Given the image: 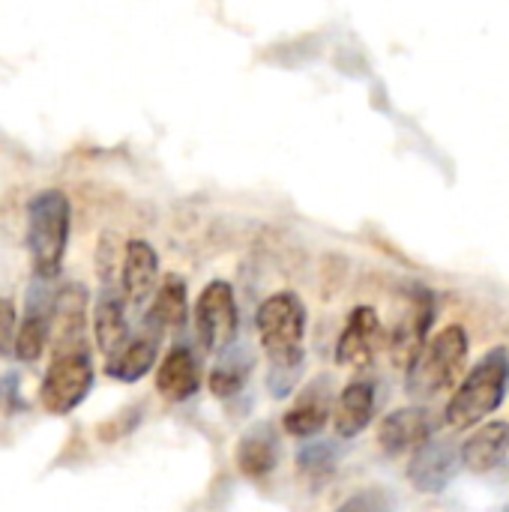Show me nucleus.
Instances as JSON below:
<instances>
[{"label": "nucleus", "instance_id": "nucleus-3", "mask_svg": "<svg viewBox=\"0 0 509 512\" xmlns=\"http://www.w3.org/2000/svg\"><path fill=\"white\" fill-rule=\"evenodd\" d=\"M468 360V333L459 324L444 327L429 339L411 360L405 390L411 399H435L441 390L453 387Z\"/></svg>", "mask_w": 509, "mask_h": 512}, {"label": "nucleus", "instance_id": "nucleus-19", "mask_svg": "<svg viewBox=\"0 0 509 512\" xmlns=\"http://www.w3.org/2000/svg\"><path fill=\"white\" fill-rule=\"evenodd\" d=\"M375 417V384L360 378V381H351L339 402H336V411H333V423H336V435L339 438H357Z\"/></svg>", "mask_w": 509, "mask_h": 512}, {"label": "nucleus", "instance_id": "nucleus-16", "mask_svg": "<svg viewBox=\"0 0 509 512\" xmlns=\"http://www.w3.org/2000/svg\"><path fill=\"white\" fill-rule=\"evenodd\" d=\"M330 411H333V387H330V378H318L288 408L285 429L294 438H312V435H318L327 426V417H333Z\"/></svg>", "mask_w": 509, "mask_h": 512}, {"label": "nucleus", "instance_id": "nucleus-8", "mask_svg": "<svg viewBox=\"0 0 509 512\" xmlns=\"http://www.w3.org/2000/svg\"><path fill=\"white\" fill-rule=\"evenodd\" d=\"M120 288L129 309L144 312V306L159 291V255L147 240H129L120 261Z\"/></svg>", "mask_w": 509, "mask_h": 512}, {"label": "nucleus", "instance_id": "nucleus-17", "mask_svg": "<svg viewBox=\"0 0 509 512\" xmlns=\"http://www.w3.org/2000/svg\"><path fill=\"white\" fill-rule=\"evenodd\" d=\"M279 435L270 423H255L237 444V468L249 480H264L279 465Z\"/></svg>", "mask_w": 509, "mask_h": 512}, {"label": "nucleus", "instance_id": "nucleus-21", "mask_svg": "<svg viewBox=\"0 0 509 512\" xmlns=\"http://www.w3.org/2000/svg\"><path fill=\"white\" fill-rule=\"evenodd\" d=\"M252 369H255L252 351L246 348V342H243V345L234 342L225 354H219V360H216V366H213V372H210V390H213V396H216V399H231V396H237V393L246 387Z\"/></svg>", "mask_w": 509, "mask_h": 512}, {"label": "nucleus", "instance_id": "nucleus-22", "mask_svg": "<svg viewBox=\"0 0 509 512\" xmlns=\"http://www.w3.org/2000/svg\"><path fill=\"white\" fill-rule=\"evenodd\" d=\"M297 465L306 477L312 480H321L327 474L336 471L339 465V450L333 441H309L300 453H297Z\"/></svg>", "mask_w": 509, "mask_h": 512}, {"label": "nucleus", "instance_id": "nucleus-13", "mask_svg": "<svg viewBox=\"0 0 509 512\" xmlns=\"http://www.w3.org/2000/svg\"><path fill=\"white\" fill-rule=\"evenodd\" d=\"M381 339V318L372 306H357L339 336L336 345V363L348 369H363L372 363Z\"/></svg>", "mask_w": 509, "mask_h": 512}, {"label": "nucleus", "instance_id": "nucleus-11", "mask_svg": "<svg viewBox=\"0 0 509 512\" xmlns=\"http://www.w3.org/2000/svg\"><path fill=\"white\" fill-rule=\"evenodd\" d=\"M438 423L429 408H399L384 417L378 429V444L390 456H402L408 450H420L432 441Z\"/></svg>", "mask_w": 509, "mask_h": 512}, {"label": "nucleus", "instance_id": "nucleus-4", "mask_svg": "<svg viewBox=\"0 0 509 512\" xmlns=\"http://www.w3.org/2000/svg\"><path fill=\"white\" fill-rule=\"evenodd\" d=\"M258 336L270 357V369H303L306 306L297 294L279 291L258 309Z\"/></svg>", "mask_w": 509, "mask_h": 512}, {"label": "nucleus", "instance_id": "nucleus-1", "mask_svg": "<svg viewBox=\"0 0 509 512\" xmlns=\"http://www.w3.org/2000/svg\"><path fill=\"white\" fill-rule=\"evenodd\" d=\"M72 207L60 189H42L27 204V255L33 276L57 279L69 246Z\"/></svg>", "mask_w": 509, "mask_h": 512}, {"label": "nucleus", "instance_id": "nucleus-23", "mask_svg": "<svg viewBox=\"0 0 509 512\" xmlns=\"http://www.w3.org/2000/svg\"><path fill=\"white\" fill-rule=\"evenodd\" d=\"M18 330H21V315L15 312V303L9 297H0V357L3 360L15 357Z\"/></svg>", "mask_w": 509, "mask_h": 512}, {"label": "nucleus", "instance_id": "nucleus-18", "mask_svg": "<svg viewBox=\"0 0 509 512\" xmlns=\"http://www.w3.org/2000/svg\"><path fill=\"white\" fill-rule=\"evenodd\" d=\"M144 321H150L156 330H162V336L186 330V324H189V291H186V282L177 273L162 279Z\"/></svg>", "mask_w": 509, "mask_h": 512}, {"label": "nucleus", "instance_id": "nucleus-15", "mask_svg": "<svg viewBox=\"0 0 509 512\" xmlns=\"http://www.w3.org/2000/svg\"><path fill=\"white\" fill-rule=\"evenodd\" d=\"M201 387V366L192 354L189 345H174L159 369H156V390L168 402H186L198 393Z\"/></svg>", "mask_w": 509, "mask_h": 512}, {"label": "nucleus", "instance_id": "nucleus-14", "mask_svg": "<svg viewBox=\"0 0 509 512\" xmlns=\"http://www.w3.org/2000/svg\"><path fill=\"white\" fill-rule=\"evenodd\" d=\"M159 342H162V330H156L150 321H141V330L111 360H105V375L120 381V384L141 381L156 366Z\"/></svg>", "mask_w": 509, "mask_h": 512}, {"label": "nucleus", "instance_id": "nucleus-6", "mask_svg": "<svg viewBox=\"0 0 509 512\" xmlns=\"http://www.w3.org/2000/svg\"><path fill=\"white\" fill-rule=\"evenodd\" d=\"M195 330L198 342L210 354H225L240 333V315H237V300L234 288L222 279L210 282L198 303H195Z\"/></svg>", "mask_w": 509, "mask_h": 512}, {"label": "nucleus", "instance_id": "nucleus-24", "mask_svg": "<svg viewBox=\"0 0 509 512\" xmlns=\"http://www.w3.org/2000/svg\"><path fill=\"white\" fill-rule=\"evenodd\" d=\"M393 504H396V498L375 486V489H363V492L351 495L336 512H393Z\"/></svg>", "mask_w": 509, "mask_h": 512}, {"label": "nucleus", "instance_id": "nucleus-7", "mask_svg": "<svg viewBox=\"0 0 509 512\" xmlns=\"http://www.w3.org/2000/svg\"><path fill=\"white\" fill-rule=\"evenodd\" d=\"M54 312H57V288H54V279L33 276L30 285H27V297H24L15 360L36 363L45 354V348H48V342L54 336Z\"/></svg>", "mask_w": 509, "mask_h": 512}, {"label": "nucleus", "instance_id": "nucleus-2", "mask_svg": "<svg viewBox=\"0 0 509 512\" xmlns=\"http://www.w3.org/2000/svg\"><path fill=\"white\" fill-rule=\"evenodd\" d=\"M509 393V348H492L459 384L447 405V426L471 429L483 423V417L495 414Z\"/></svg>", "mask_w": 509, "mask_h": 512}, {"label": "nucleus", "instance_id": "nucleus-9", "mask_svg": "<svg viewBox=\"0 0 509 512\" xmlns=\"http://www.w3.org/2000/svg\"><path fill=\"white\" fill-rule=\"evenodd\" d=\"M126 297H123V288L114 282V279H105L99 282V297L93 303V339H96V348L105 354V360H111L129 339V321H126Z\"/></svg>", "mask_w": 509, "mask_h": 512}, {"label": "nucleus", "instance_id": "nucleus-5", "mask_svg": "<svg viewBox=\"0 0 509 512\" xmlns=\"http://www.w3.org/2000/svg\"><path fill=\"white\" fill-rule=\"evenodd\" d=\"M93 357L90 348H69V351H54L42 384H39V405L51 417H66L72 414L93 390Z\"/></svg>", "mask_w": 509, "mask_h": 512}, {"label": "nucleus", "instance_id": "nucleus-10", "mask_svg": "<svg viewBox=\"0 0 509 512\" xmlns=\"http://www.w3.org/2000/svg\"><path fill=\"white\" fill-rule=\"evenodd\" d=\"M459 462H462V450L456 444L429 441L414 453V459L408 465V480L423 495H441L456 480Z\"/></svg>", "mask_w": 509, "mask_h": 512}, {"label": "nucleus", "instance_id": "nucleus-20", "mask_svg": "<svg viewBox=\"0 0 509 512\" xmlns=\"http://www.w3.org/2000/svg\"><path fill=\"white\" fill-rule=\"evenodd\" d=\"M509 453V423H486L477 435L462 444V465L474 474L495 471Z\"/></svg>", "mask_w": 509, "mask_h": 512}, {"label": "nucleus", "instance_id": "nucleus-12", "mask_svg": "<svg viewBox=\"0 0 509 512\" xmlns=\"http://www.w3.org/2000/svg\"><path fill=\"white\" fill-rule=\"evenodd\" d=\"M87 306L90 294L81 282H66L57 288V312H54V351L87 348Z\"/></svg>", "mask_w": 509, "mask_h": 512}]
</instances>
